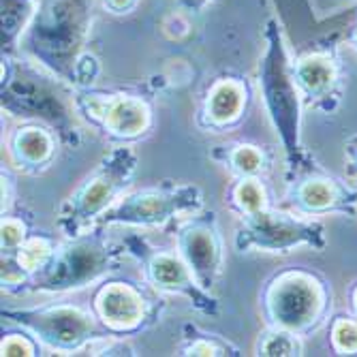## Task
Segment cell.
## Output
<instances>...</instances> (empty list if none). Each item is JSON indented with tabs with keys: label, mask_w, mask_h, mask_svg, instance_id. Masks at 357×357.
<instances>
[{
	"label": "cell",
	"mask_w": 357,
	"mask_h": 357,
	"mask_svg": "<svg viewBox=\"0 0 357 357\" xmlns=\"http://www.w3.org/2000/svg\"><path fill=\"white\" fill-rule=\"evenodd\" d=\"M92 11L94 0H39L17 43L20 56L41 64L75 90L90 88L99 75V62L86 52Z\"/></svg>",
	"instance_id": "cell-1"
},
{
	"label": "cell",
	"mask_w": 357,
	"mask_h": 357,
	"mask_svg": "<svg viewBox=\"0 0 357 357\" xmlns=\"http://www.w3.org/2000/svg\"><path fill=\"white\" fill-rule=\"evenodd\" d=\"M41 64L24 56L3 54V79H0V105L15 118L41 122L67 146H79L77 109L73 90Z\"/></svg>",
	"instance_id": "cell-2"
},
{
	"label": "cell",
	"mask_w": 357,
	"mask_h": 357,
	"mask_svg": "<svg viewBox=\"0 0 357 357\" xmlns=\"http://www.w3.org/2000/svg\"><path fill=\"white\" fill-rule=\"evenodd\" d=\"M126 255V244H114L105 227L96 225L79 236L58 242L45 266L22 284L17 296H60L82 291L90 284H99L120 268L122 257Z\"/></svg>",
	"instance_id": "cell-3"
},
{
	"label": "cell",
	"mask_w": 357,
	"mask_h": 357,
	"mask_svg": "<svg viewBox=\"0 0 357 357\" xmlns=\"http://www.w3.org/2000/svg\"><path fill=\"white\" fill-rule=\"evenodd\" d=\"M257 79L268 118L284 152L287 174H291L308 165L312 158L302 146L304 101L294 77V60L289 58L276 20L266 24V52L259 60Z\"/></svg>",
	"instance_id": "cell-4"
},
{
	"label": "cell",
	"mask_w": 357,
	"mask_h": 357,
	"mask_svg": "<svg viewBox=\"0 0 357 357\" xmlns=\"http://www.w3.org/2000/svg\"><path fill=\"white\" fill-rule=\"evenodd\" d=\"M261 312L268 326L308 336L330 319V280L308 268L278 270L261 289Z\"/></svg>",
	"instance_id": "cell-5"
},
{
	"label": "cell",
	"mask_w": 357,
	"mask_h": 357,
	"mask_svg": "<svg viewBox=\"0 0 357 357\" xmlns=\"http://www.w3.org/2000/svg\"><path fill=\"white\" fill-rule=\"evenodd\" d=\"M3 319L30 332L41 347L69 355L92 349L99 342L118 338L112 334L92 308L73 302H54L32 308H3Z\"/></svg>",
	"instance_id": "cell-6"
},
{
	"label": "cell",
	"mask_w": 357,
	"mask_h": 357,
	"mask_svg": "<svg viewBox=\"0 0 357 357\" xmlns=\"http://www.w3.org/2000/svg\"><path fill=\"white\" fill-rule=\"evenodd\" d=\"M137 172V154L128 146L114 148L58 210V229L64 238L79 236L118 202Z\"/></svg>",
	"instance_id": "cell-7"
},
{
	"label": "cell",
	"mask_w": 357,
	"mask_h": 357,
	"mask_svg": "<svg viewBox=\"0 0 357 357\" xmlns=\"http://www.w3.org/2000/svg\"><path fill=\"white\" fill-rule=\"evenodd\" d=\"M77 116L107 139L126 146L146 137L154 126L152 96L137 90H73Z\"/></svg>",
	"instance_id": "cell-8"
},
{
	"label": "cell",
	"mask_w": 357,
	"mask_h": 357,
	"mask_svg": "<svg viewBox=\"0 0 357 357\" xmlns=\"http://www.w3.org/2000/svg\"><path fill=\"white\" fill-rule=\"evenodd\" d=\"M234 246L238 252L287 255L300 246L323 252L328 248V231L326 225L319 220L268 206L259 212L240 216Z\"/></svg>",
	"instance_id": "cell-9"
},
{
	"label": "cell",
	"mask_w": 357,
	"mask_h": 357,
	"mask_svg": "<svg viewBox=\"0 0 357 357\" xmlns=\"http://www.w3.org/2000/svg\"><path fill=\"white\" fill-rule=\"evenodd\" d=\"M204 208V192L197 184H174L146 186L120 195L118 202L99 218L101 227H163L182 214H197Z\"/></svg>",
	"instance_id": "cell-10"
},
{
	"label": "cell",
	"mask_w": 357,
	"mask_h": 357,
	"mask_svg": "<svg viewBox=\"0 0 357 357\" xmlns=\"http://www.w3.org/2000/svg\"><path fill=\"white\" fill-rule=\"evenodd\" d=\"M124 244L128 248V257H137V261L144 268V278L152 289L160 291V294L182 296L208 317H216L220 312L216 298L195 280L178 250L154 248L137 236L126 238Z\"/></svg>",
	"instance_id": "cell-11"
},
{
	"label": "cell",
	"mask_w": 357,
	"mask_h": 357,
	"mask_svg": "<svg viewBox=\"0 0 357 357\" xmlns=\"http://www.w3.org/2000/svg\"><path fill=\"white\" fill-rule=\"evenodd\" d=\"M284 204L300 216H357V188L321 169L314 160L287 174Z\"/></svg>",
	"instance_id": "cell-12"
},
{
	"label": "cell",
	"mask_w": 357,
	"mask_h": 357,
	"mask_svg": "<svg viewBox=\"0 0 357 357\" xmlns=\"http://www.w3.org/2000/svg\"><path fill=\"white\" fill-rule=\"evenodd\" d=\"M160 300L124 278H105L92 296V310L116 336H133L158 319Z\"/></svg>",
	"instance_id": "cell-13"
},
{
	"label": "cell",
	"mask_w": 357,
	"mask_h": 357,
	"mask_svg": "<svg viewBox=\"0 0 357 357\" xmlns=\"http://www.w3.org/2000/svg\"><path fill=\"white\" fill-rule=\"evenodd\" d=\"M176 250L206 291H212L220 272L225 246L214 212L192 214L176 227Z\"/></svg>",
	"instance_id": "cell-14"
},
{
	"label": "cell",
	"mask_w": 357,
	"mask_h": 357,
	"mask_svg": "<svg viewBox=\"0 0 357 357\" xmlns=\"http://www.w3.org/2000/svg\"><path fill=\"white\" fill-rule=\"evenodd\" d=\"M294 77L306 109L334 114L342 101V67L332 47H314L294 60Z\"/></svg>",
	"instance_id": "cell-15"
},
{
	"label": "cell",
	"mask_w": 357,
	"mask_h": 357,
	"mask_svg": "<svg viewBox=\"0 0 357 357\" xmlns=\"http://www.w3.org/2000/svg\"><path fill=\"white\" fill-rule=\"evenodd\" d=\"M250 86L242 77L222 75L216 77L208 88L202 99L197 112V124L204 131H231L246 118L250 105Z\"/></svg>",
	"instance_id": "cell-16"
},
{
	"label": "cell",
	"mask_w": 357,
	"mask_h": 357,
	"mask_svg": "<svg viewBox=\"0 0 357 357\" xmlns=\"http://www.w3.org/2000/svg\"><path fill=\"white\" fill-rule=\"evenodd\" d=\"M60 137L41 122L26 120L7 135V154L11 165L26 174H37L50 167L56 156Z\"/></svg>",
	"instance_id": "cell-17"
},
{
	"label": "cell",
	"mask_w": 357,
	"mask_h": 357,
	"mask_svg": "<svg viewBox=\"0 0 357 357\" xmlns=\"http://www.w3.org/2000/svg\"><path fill=\"white\" fill-rule=\"evenodd\" d=\"M212 158L218 160V163H222L236 178H246V176L261 178L270 169L268 150L257 146V144H248V142L218 146L212 152Z\"/></svg>",
	"instance_id": "cell-18"
},
{
	"label": "cell",
	"mask_w": 357,
	"mask_h": 357,
	"mask_svg": "<svg viewBox=\"0 0 357 357\" xmlns=\"http://www.w3.org/2000/svg\"><path fill=\"white\" fill-rule=\"evenodd\" d=\"M227 204H229V208L238 216H246L268 208L270 202H268V190L264 180L259 176L236 178L229 190H227Z\"/></svg>",
	"instance_id": "cell-19"
},
{
	"label": "cell",
	"mask_w": 357,
	"mask_h": 357,
	"mask_svg": "<svg viewBox=\"0 0 357 357\" xmlns=\"http://www.w3.org/2000/svg\"><path fill=\"white\" fill-rule=\"evenodd\" d=\"M37 5L39 0H3V54H15Z\"/></svg>",
	"instance_id": "cell-20"
},
{
	"label": "cell",
	"mask_w": 357,
	"mask_h": 357,
	"mask_svg": "<svg viewBox=\"0 0 357 357\" xmlns=\"http://www.w3.org/2000/svg\"><path fill=\"white\" fill-rule=\"evenodd\" d=\"M255 353L264 357H294L304 353L302 336L296 332H289L282 328L268 326L261 334L257 336Z\"/></svg>",
	"instance_id": "cell-21"
},
{
	"label": "cell",
	"mask_w": 357,
	"mask_h": 357,
	"mask_svg": "<svg viewBox=\"0 0 357 357\" xmlns=\"http://www.w3.org/2000/svg\"><path fill=\"white\" fill-rule=\"evenodd\" d=\"M330 344L336 355H357V317L336 314L330 321Z\"/></svg>",
	"instance_id": "cell-22"
},
{
	"label": "cell",
	"mask_w": 357,
	"mask_h": 357,
	"mask_svg": "<svg viewBox=\"0 0 357 357\" xmlns=\"http://www.w3.org/2000/svg\"><path fill=\"white\" fill-rule=\"evenodd\" d=\"M180 355H238V349L231 347L225 338H220L218 334H199V336H188L184 347L180 349Z\"/></svg>",
	"instance_id": "cell-23"
},
{
	"label": "cell",
	"mask_w": 357,
	"mask_h": 357,
	"mask_svg": "<svg viewBox=\"0 0 357 357\" xmlns=\"http://www.w3.org/2000/svg\"><path fill=\"white\" fill-rule=\"evenodd\" d=\"M39 351H41V342L26 330L9 332L0 340V355L3 357H17V355L32 357L39 355Z\"/></svg>",
	"instance_id": "cell-24"
},
{
	"label": "cell",
	"mask_w": 357,
	"mask_h": 357,
	"mask_svg": "<svg viewBox=\"0 0 357 357\" xmlns=\"http://www.w3.org/2000/svg\"><path fill=\"white\" fill-rule=\"evenodd\" d=\"M28 236V222L22 216L3 214V222H0V246H3V252L15 250Z\"/></svg>",
	"instance_id": "cell-25"
},
{
	"label": "cell",
	"mask_w": 357,
	"mask_h": 357,
	"mask_svg": "<svg viewBox=\"0 0 357 357\" xmlns=\"http://www.w3.org/2000/svg\"><path fill=\"white\" fill-rule=\"evenodd\" d=\"M344 160H347V178L357 182V135H353L344 144Z\"/></svg>",
	"instance_id": "cell-26"
},
{
	"label": "cell",
	"mask_w": 357,
	"mask_h": 357,
	"mask_svg": "<svg viewBox=\"0 0 357 357\" xmlns=\"http://www.w3.org/2000/svg\"><path fill=\"white\" fill-rule=\"evenodd\" d=\"M103 5L112 13H128V11L135 9L137 0H103Z\"/></svg>",
	"instance_id": "cell-27"
},
{
	"label": "cell",
	"mask_w": 357,
	"mask_h": 357,
	"mask_svg": "<svg viewBox=\"0 0 357 357\" xmlns=\"http://www.w3.org/2000/svg\"><path fill=\"white\" fill-rule=\"evenodd\" d=\"M349 302H351V310L357 317V280L349 287Z\"/></svg>",
	"instance_id": "cell-28"
},
{
	"label": "cell",
	"mask_w": 357,
	"mask_h": 357,
	"mask_svg": "<svg viewBox=\"0 0 357 357\" xmlns=\"http://www.w3.org/2000/svg\"><path fill=\"white\" fill-rule=\"evenodd\" d=\"M349 43H351L353 50L357 52V22L353 24V28H351V32H349Z\"/></svg>",
	"instance_id": "cell-29"
},
{
	"label": "cell",
	"mask_w": 357,
	"mask_h": 357,
	"mask_svg": "<svg viewBox=\"0 0 357 357\" xmlns=\"http://www.w3.org/2000/svg\"><path fill=\"white\" fill-rule=\"evenodd\" d=\"M199 3H204V0H199Z\"/></svg>",
	"instance_id": "cell-30"
}]
</instances>
